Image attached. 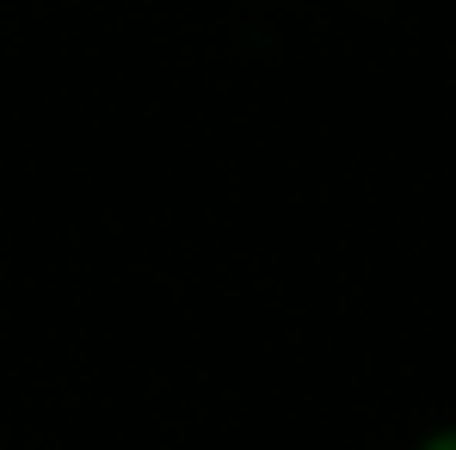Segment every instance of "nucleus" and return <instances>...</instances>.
Here are the masks:
<instances>
[{"instance_id": "nucleus-1", "label": "nucleus", "mask_w": 456, "mask_h": 450, "mask_svg": "<svg viewBox=\"0 0 456 450\" xmlns=\"http://www.w3.org/2000/svg\"><path fill=\"white\" fill-rule=\"evenodd\" d=\"M426 450H456V432H438V438H432Z\"/></svg>"}]
</instances>
